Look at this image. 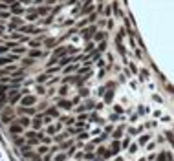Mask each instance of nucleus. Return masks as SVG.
Here are the masks:
<instances>
[{"label": "nucleus", "instance_id": "f3484780", "mask_svg": "<svg viewBox=\"0 0 174 161\" xmlns=\"http://www.w3.org/2000/svg\"><path fill=\"white\" fill-rule=\"evenodd\" d=\"M46 115H49V117H53V115H55V117H57L59 114H57V110H55V108H49L48 112H46Z\"/></svg>", "mask_w": 174, "mask_h": 161}, {"label": "nucleus", "instance_id": "f03ea898", "mask_svg": "<svg viewBox=\"0 0 174 161\" xmlns=\"http://www.w3.org/2000/svg\"><path fill=\"white\" fill-rule=\"evenodd\" d=\"M17 59H18V55H17V53L4 55V57H0V66H7V64H13Z\"/></svg>", "mask_w": 174, "mask_h": 161}, {"label": "nucleus", "instance_id": "b1692460", "mask_svg": "<svg viewBox=\"0 0 174 161\" xmlns=\"http://www.w3.org/2000/svg\"><path fill=\"white\" fill-rule=\"evenodd\" d=\"M51 20H53V17H46V18H42V20H41V24H49Z\"/></svg>", "mask_w": 174, "mask_h": 161}, {"label": "nucleus", "instance_id": "2eb2a0df", "mask_svg": "<svg viewBox=\"0 0 174 161\" xmlns=\"http://www.w3.org/2000/svg\"><path fill=\"white\" fill-rule=\"evenodd\" d=\"M26 137L28 139H39V134L37 132H26Z\"/></svg>", "mask_w": 174, "mask_h": 161}, {"label": "nucleus", "instance_id": "a878e982", "mask_svg": "<svg viewBox=\"0 0 174 161\" xmlns=\"http://www.w3.org/2000/svg\"><path fill=\"white\" fill-rule=\"evenodd\" d=\"M7 17H9L7 11H0V18H7Z\"/></svg>", "mask_w": 174, "mask_h": 161}, {"label": "nucleus", "instance_id": "f257e3e1", "mask_svg": "<svg viewBox=\"0 0 174 161\" xmlns=\"http://www.w3.org/2000/svg\"><path fill=\"white\" fill-rule=\"evenodd\" d=\"M18 31L24 33V35H37V33H41V29L31 26V24H22V26L18 28Z\"/></svg>", "mask_w": 174, "mask_h": 161}, {"label": "nucleus", "instance_id": "412c9836", "mask_svg": "<svg viewBox=\"0 0 174 161\" xmlns=\"http://www.w3.org/2000/svg\"><path fill=\"white\" fill-rule=\"evenodd\" d=\"M29 46H31V48H39V46H41V40H31Z\"/></svg>", "mask_w": 174, "mask_h": 161}, {"label": "nucleus", "instance_id": "c85d7f7f", "mask_svg": "<svg viewBox=\"0 0 174 161\" xmlns=\"http://www.w3.org/2000/svg\"><path fill=\"white\" fill-rule=\"evenodd\" d=\"M165 159V154H160V158H158V161H163Z\"/></svg>", "mask_w": 174, "mask_h": 161}, {"label": "nucleus", "instance_id": "ddd939ff", "mask_svg": "<svg viewBox=\"0 0 174 161\" xmlns=\"http://www.w3.org/2000/svg\"><path fill=\"white\" fill-rule=\"evenodd\" d=\"M20 114H28V115H31V114H35V110H33V108H29V106H22V108H20Z\"/></svg>", "mask_w": 174, "mask_h": 161}, {"label": "nucleus", "instance_id": "bb28decb", "mask_svg": "<svg viewBox=\"0 0 174 161\" xmlns=\"http://www.w3.org/2000/svg\"><path fill=\"white\" fill-rule=\"evenodd\" d=\"M66 92H68V88H66V86H62V88H61V92H59V93H61V95H64Z\"/></svg>", "mask_w": 174, "mask_h": 161}, {"label": "nucleus", "instance_id": "423d86ee", "mask_svg": "<svg viewBox=\"0 0 174 161\" xmlns=\"http://www.w3.org/2000/svg\"><path fill=\"white\" fill-rule=\"evenodd\" d=\"M15 72H17V66H15V64H7L6 68L0 70V77H7L9 73H15Z\"/></svg>", "mask_w": 174, "mask_h": 161}, {"label": "nucleus", "instance_id": "dca6fc26", "mask_svg": "<svg viewBox=\"0 0 174 161\" xmlns=\"http://www.w3.org/2000/svg\"><path fill=\"white\" fill-rule=\"evenodd\" d=\"M42 51H39V49H33V51H29V57H42Z\"/></svg>", "mask_w": 174, "mask_h": 161}, {"label": "nucleus", "instance_id": "a211bd4d", "mask_svg": "<svg viewBox=\"0 0 174 161\" xmlns=\"http://www.w3.org/2000/svg\"><path fill=\"white\" fill-rule=\"evenodd\" d=\"M35 11H37V15H46L48 13V7H37Z\"/></svg>", "mask_w": 174, "mask_h": 161}, {"label": "nucleus", "instance_id": "1a4fd4ad", "mask_svg": "<svg viewBox=\"0 0 174 161\" xmlns=\"http://www.w3.org/2000/svg\"><path fill=\"white\" fill-rule=\"evenodd\" d=\"M24 11V7L20 6V4H15V6H11V13L13 15H20Z\"/></svg>", "mask_w": 174, "mask_h": 161}, {"label": "nucleus", "instance_id": "cd10ccee", "mask_svg": "<svg viewBox=\"0 0 174 161\" xmlns=\"http://www.w3.org/2000/svg\"><path fill=\"white\" fill-rule=\"evenodd\" d=\"M73 70H75V66H68V68H66V73H70V72H73Z\"/></svg>", "mask_w": 174, "mask_h": 161}, {"label": "nucleus", "instance_id": "6e6552de", "mask_svg": "<svg viewBox=\"0 0 174 161\" xmlns=\"http://www.w3.org/2000/svg\"><path fill=\"white\" fill-rule=\"evenodd\" d=\"M42 123H44V117H42V115H41V114H39V115H37V117H35V119L31 121V124H33V128H41V126H42Z\"/></svg>", "mask_w": 174, "mask_h": 161}, {"label": "nucleus", "instance_id": "39448f33", "mask_svg": "<svg viewBox=\"0 0 174 161\" xmlns=\"http://www.w3.org/2000/svg\"><path fill=\"white\" fill-rule=\"evenodd\" d=\"M20 103H22V106H33L37 103V99H35V95H24L20 99Z\"/></svg>", "mask_w": 174, "mask_h": 161}, {"label": "nucleus", "instance_id": "9d476101", "mask_svg": "<svg viewBox=\"0 0 174 161\" xmlns=\"http://www.w3.org/2000/svg\"><path fill=\"white\" fill-rule=\"evenodd\" d=\"M59 128H61V124H51V126H48V134L55 135V132H59Z\"/></svg>", "mask_w": 174, "mask_h": 161}, {"label": "nucleus", "instance_id": "5701e85b", "mask_svg": "<svg viewBox=\"0 0 174 161\" xmlns=\"http://www.w3.org/2000/svg\"><path fill=\"white\" fill-rule=\"evenodd\" d=\"M112 152H119V143H112Z\"/></svg>", "mask_w": 174, "mask_h": 161}, {"label": "nucleus", "instance_id": "0eeeda50", "mask_svg": "<svg viewBox=\"0 0 174 161\" xmlns=\"http://www.w3.org/2000/svg\"><path fill=\"white\" fill-rule=\"evenodd\" d=\"M24 130H22V124H11V126H9V134L11 135H18V134H22Z\"/></svg>", "mask_w": 174, "mask_h": 161}, {"label": "nucleus", "instance_id": "9b49d317", "mask_svg": "<svg viewBox=\"0 0 174 161\" xmlns=\"http://www.w3.org/2000/svg\"><path fill=\"white\" fill-rule=\"evenodd\" d=\"M13 46H17V44H13V42H9V44H4V46H0V53H6V51H9Z\"/></svg>", "mask_w": 174, "mask_h": 161}, {"label": "nucleus", "instance_id": "393cba45", "mask_svg": "<svg viewBox=\"0 0 174 161\" xmlns=\"http://www.w3.org/2000/svg\"><path fill=\"white\" fill-rule=\"evenodd\" d=\"M46 79H49V73H44V75H41V77H39V83H42V80H46Z\"/></svg>", "mask_w": 174, "mask_h": 161}, {"label": "nucleus", "instance_id": "7ed1b4c3", "mask_svg": "<svg viewBox=\"0 0 174 161\" xmlns=\"http://www.w3.org/2000/svg\"><path fill=\"white\" fill-rule=\"evenodd\" d=\"M73 51V48H57L55 51H53V57H51V62H55V59L59 57H62L64 53H72Z\"/></svg>", "mask_w": 174, "mask_h": 161}, {"label": "nucleus", "instance_id": "6ab92c4d", "mask_svg": "<svg viewBox=\"0 0 174 161\" xmlns=\"http://www.w3.org/2000/svg\"><path fill=\"white\" fill-rule=\"evenodd\" d=\"M59 104H61L62 108H72V103H70V101H61Z\"/></svg>", "mask_w": 174, "mask_h": 161}, {"label": "nucleus", "instance_id": "f8f14e48", "mask_svg": "<svg viewBox=\"0 0 174 161\" xmlns=\"http://www.w3.org/2000/svg\"><path fill=\"white\" fill-rule=\"evenodd\" d=\"M93 33H95V28H88L86 29V31H83V37H86V39H90L92 37V35Z\"/></svg>", "mask_w": 174, "mask_h": 161}, {"label": "nucleus", "instance_id": "4468645a", "mask_svg": "<svg viewBox=\"0 0 174 161\" xmlns=\"http://www.w3.org/2000/svg\"><path fill=\"white\" fill-rule=\"evenodd\" d=\"M18 124H22V126H29V124H31V121H29L28 117H22V119H18Z\"/></svg>", "mask_w": 174, "mask_h": 161}, {"label": "nucleus", "instance_id": "c756f323", "mask_svg": "<svg viewBox=\"0 0 174 161\" xmlns=\"http://www.w3.org/2000/svg\"><path fill=\"white\" fill-rule=\"evenodd\" d=\"M20 4H31V0H20Z\"/></svg>", "mask_w": 174, "mask_h": 161}, {"label": "nucleus", "instance_id": "aec40b11", "mask_svg": "<svg viewBox=\"0 0 174 161\" xmlns=\"http://www.w3.org/2000/svg\"><path fill=\"white\" fill-rule=\"evenodd\" d=\"M46 152H48V147H39V150H37L39 156H42V154H46Z\"/></svg>", "mask_w": 174, "mask_h": 161}, {"label": "nucleus", "instance_id": "7c9ffc66", "mask_svg": "<svg viewBox=\"0 0 174 161\" xmlns=\"http://www.w3.org/2000/svg\"><path fill=\"white\" fill-rule=\"evenodd\" d=\"M31 161H42V159H41V158H33Z\"/></svg>", "mask_w": 174, "mask_h": 161}, {"label": "nucleus", "instance_id": "20e7f679", "mask_svg": "<svg viewBox=\"0 0 174 161\" xmlns=\"http://www.w3.org/2000/svg\"><path fill=\"white\" fill-rule=\"evenodd\" d=\"M22 24H24V22H22V20H20V18H18V17H13L11 20H9V24H7V28H9V29H11V31H15V29H18V28H20V26H22Z\"/></svg>", "mask_w": 174, "mask_h": 161}, {"label": "nucleus", "instance_id": "4be33fe9", "mask_svg": "<svg viewBox=\"0 0 174 161\" xmlns=\"http://www.w3.org/2000/svg\"><path fill=\"white\" fill-rule=\"evenodd\" d=\"M11 49H13V53H17V55H18V53H22V51H24V48H18V46H13Z\"/></svg>", "mask_w": 174, "mask_h": 161}]
</instances>
